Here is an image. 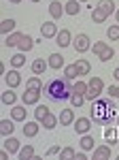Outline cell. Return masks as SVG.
Returning <instances> with one entry per match:
<instances>
[{"label":"cell","mask_w":119,"mask_h":160,"mask_svg":"<svg viewBox=\"0 0 119 160\" xmlns=\"http://www.w3.org/2000/svg\"><path fill=\"white\" fill-rule=\"evenodd\" d=\"M115 19H117V24H119V9L115 11Z\"/></svg>","instance_id":"46"},{"label":"cell","mask_w":119,"mask_h":160,"mask_svg":"<svg viewBox=\"0 0 119 160\" xmlns=\"http://www.w3.org/2000/svg\"><path fill=\"white\" fill-rule=\"evenodd\" d=\"M43 94H45L49 100H55V102L70 100V96H72V83L66 79V77H62V79H51L47 86L43 88Z\"/></svg>","instance_id":"1"},{"label":"cell","mask_w":119,"mask_h":160,"mask_svg":"<svg viewBox=\"0 0 119 160\" xmlns=\"http://www.w3.org/2000/svg\"><path fill=\"white\" fill-rule=\"evenodd\" d=\"M24 64H26V53L24 51H17V53L11 58V66L13 68H21Z\"/></svg>","instance_id":"27"},{"label":"cell","mask_w":119,"mask_h":160,"mask_svg":"<svg viewBox=\"0 0 119 160\" xmlns=\"http://www.w3.org/2000/svg\"><path fill=\"white\" fill-rule=\"evenodd\" d=\"M0 160H9V152H7V149L0 152Z\"/></svg>","instance_id":"42"},{"label":"cell","mask_w":119,"mask_h":160,"mask_svg":"<svg viewBox=\"0 0 119 160\" xmlns=\"http://www.w3.org/2000/svg\"><path fill=\"white\" fill-rule=\"evenodd\" d=\"M0 32H2V34L15 32V19H2V22H0Z\"/></svg>","instance_id":"26"},{"label":"cell","mask_w":119,"mask_h":160,"mask_svg":"<svg viewBox=\"0 0 119 160\" xmlns=\"http://www.w3.org/2000/svg\"><path fill=\"white\" fill-rule=\"evenodd\" d=\"M58 122H60V118H55V115H53V113H49L47 118H45V120H43V122H40V126H43V128H45V130H53V128H55V126H58Z\"/></svg>","instance_id":"24"},{"label":"cell","mask_w":119,"mask_h":160,"mask_svg":"<svg viewBox=\"0 0 119 160\" xmlns=\"http://www.w3.org/2000/svg\"><path fill=\"white\" fill-rule=\"evenodd\" d=\"M0 100H2V105H15L17 102V94H15V90H7V92H2V96H0Z\"/></svg>","instance_id":"20"},{"label":"cell","mask_w":119,"mask_h":160,"mask_svg":"<svg viewBox=\"0 0 119 160\" xmlns=\"http://www.w3.org/2000/svg\"><path fill=\"white\" fill-rule=\"evenodd\" d=\"M9 2H13V4H19V2H21V0H9Z\"/></svg>","instance_id":"47"},{"label":"cell","mask_w":119,"mask_h":160,"mask_svg":"<svg viewBox=\"0 0 119 160\" xmlns=\"http://www.w3.org/2000/svg\"><path fill=\"white\" fill-rule=\"evenodd\" d=\"M21 34H24V32H17V30H15V32H11V34H7V38H4V45H7V47H17V45H19V38H21Z\"/></svg>","instance_id":"22"},{"label":"cell","mask_w":119,"mask_h":160,"mask_svg":"<svg viewBox=\"0 0 119 160\" xmlns=\"http://www.w3.org/2000/svg\"><path fill=\"white\" fill-rule=\"evenodd\" d=\"M49 113H51V111H49V107H47V105H38V107L34 109V120H38V122H43V120L47 118Z\"/></svg>","instance_id":"28"},{"label":"cell","mask_w":119,"mask_h":160,"mask_svg":"<svg viewBox=\"0 0 119 160\" xmlns=\"http://www.w3.org/2000/svg\"><path fill=\"white\" fill-rule=\"evenodd\" d=\"M104 139H107V145H111V148H113L115 143H119L115 128H107V130H104Z\"/></svg>","instance_id":"29"},{"label":"cell","mask_w":119,"mask_h":160,"mask_svg":"<svg viewBox=\"0 0 119 160\" xmlns=\"http://www.w3.org/2000/svg\"><path fill=\"white\" fill-rule=\"evenodd\" d=\"M108 15L104 11H102V9H98V7H96L94 11H92V19H94L96 24H102V22H104V19H107Z\"/></svg>","instance_id":"33"},{"label":"cell","mask_w":119,"mask_h":160,"mask_svg":"<svg viewBox=\"0 0 119 160\" xmlns=\"http://www.w3.org/2000/svg\"><path fill=\"white\" fill-rule=\"evenodd\" d=\"M40 34H43V38H55L58 37V26H55V22H45V24L40 26Z\"/></svg>","instance_id":"6"},{"label":"cell","mask_w":119,"mask_h":160,"mask_svg":"<svg viewBox=\"0 0 119 160\" xmlns=\"http://www.w3.org/2000/svg\"><path fill=\"white\" fill-rule=\"evenodd\" d=\"M72 47H74V51H79V53H85V51H89V47H92V41H89L87 34H77L74 41H72Z\"/></svg>","instance_id":"3"},{"label":"cell","mask_w":119,"mask_h":160,"mask_svg":"<svg viewBox=\"0 0 119 160\" xmlns=\"http://www.w3.org/2000/svg\"><path fill=\"white\" fill-rule=\"evenodd\" d=\"M98 9H102L108 17H111V15H115V11H117V7H115V2H113V0H100Z\"/></svg>","instance_id":"21"},{"label":"cell","mask_w":119,"mask_h":160,"mask_svg":"<svg viewBox=\"0 0 119 160\" xmlns=\"http://www.w3.org/2000/svg\"><path fill=\"white\" fill-rule=\"evenodd\" d=\"M64 13H66V9H64V4H62L60 0H51V2H49V15H51L53 19H60Z\"/></svg>","instance_id":"9"},{"label":"cell","mask_w":119,"mask_h":160,"mask_svg":"<svg viewBox=\"0 0 119 160\" xmlns=\"http://www.w3.org/2000/svg\"><path fill=\"white\" fill-rule=\"evenodd\" d=\"M113 77H115V81H119V66L115 68V71H113Z\"/></svg>","instance_id":"44"},{"label":"cell","mask_w":119,"mask_h":160,"mask_svg":"<svg viewBox=\"0 0 119 160\" xmlns=\"http://www.w3.org/2000/svg\"><path fill=\"white\" fill-rule=\"evenodd\" d=\"M74 126V132L77 135H87L89 128H92V120L89 118H77V122L72 124Z\"/></svg>","instance_id":"5"},{"label":"cell","mask_w":119,"mask_h":160,"mask_svg":"<svg viewBox=\"0 0 119 160\" xmlns=\"http://www.w3.org/2000/svg\"><path fill=\"white\" fill-rule=\"evenodd\" d=\"M30 66H32V73H34L36 77H38V75H43V73H45V71L49 68V60H43V58H36V60L32 62Z\"/></svg>","instance_id":"15"},{"label":"cell","mask_w":119,"mask_h":160,"mask_svg":"<svg viewBox=\"0 0 119 160\" xmlns=\"http://www.w3.org/2000/svg\"><path fill=\"white\" fill-rule=\"evenodd\" d=\"M40 130V122L32 120V122H24V137H36Z\"/></svg>","instance_id":"11"},{"label":"cell","mask_w":119,"mask_h":160,"mask_svg":"<svg viewBox=\"0 0 119 160\" xmlns=\"http://www.w3.org/2000/svg\"><path fill=\"white\" fill-rule=\"evenodd\" d=\"M60 124L62 126H72L74 124V113H72V109H64L60 113Z\"/></svg>","instance_id":"19"},{"label":"cell","mask_w":119,"mask_h":160,"mask_svg":"<svg viewBox=\"0 0 119 160\" xmlns=\"http://www.w3.org/2000/svg\"><path fill=\"white\" fill-rule=\"evenodd\" d=\"M77 68H79V75H89V68H92V66H89L87 60H79L77 62Z\"/></svg>","instance_id":"35"},{"label":"cell","mask_w":119,"mask_h":160,"mask_svg":"<svg viewBox=\"0 0 119 160\" xmlns=\"http://www.w3.org/2000/svg\"><path fill=\"white\" fill-rule=\"evenodd\" d=\"M74 160H89V158H87L85 154H77V156H74Z\"/></svg>","instance_id":"43"},{"label":"cell","mask_w":119,"mask_h":160,"mask_svg":"<svg viewBox=\"0 0 119 160\" xmlns=\"http://www.w3.org/2000/svg\"><path fill=\"white\" fill-rule=\"evenodd\" d=\"M34 47V38L30 37V34H21V38H19V45H17V49L24 51V53H28V51Z\"/></svg>","instance_id":"16"},{"label":"cell","mask_w":119,"mask_h":160,"mask_svg":"<svg viewBox=\"0 0 119 160\" xmlns=\"http://www.w3.org/2000/svg\"><path fill=\"white\" fill-rule=\"evenodd\" d=\"M87 94H85V100H92L94 102L96 98H100V94H102V90H104V83H102V79L100 77H92L89 81H87Z\"/></svg>","instance_id":"2"},{"label":"cell","mask_w":119,"mask_h":160,"mask_svg":"<svg viewBox=\"0 0 119 160\" xmlns=\"http://www.w3.org/2000/svg\"><path fill=\"white\" fill-rule=\"evenodd\" d=\"M108 158H111V145L94 148V156H92V160H108Z\"/></svg>","instance_id":"14"},{"label":"cell","mask_w":119,"mask_h":160,"mask_svg":"<svg viewBox=\"0 0 119 160\" xmlns=\"http://www.w3.org/2000/svg\"><path fill=\"white\" fill-rule=\"evenodd\" d=\"M83 100H85L83 94H74V92H72V96H70V105H72V107H81Z\"/></svg>","instance_id":"37"},{"label":"cell","mask_w":119,"mask_h":160,"mask_svg":"<svg viewBox=\"0 0 119 160\" xmlns=\"http://www.w3.org/2000/svg\"><path fill=\"white\" fill-rule=\"evenodd\" d=\"M117 90H119V86H108V96H117Z\"/></svg>","instance_id":"41"},{"label":"cell","mask_w":119,"mask_h":160,"mask_svg":"<svg viewBox=\"0 0 119 160\" xmlns=\"http://www.w3.org/2000/svg\"><path fill=\"white\" fill-rule=\"evenodd\" d=\"M49 68H55V71L64 68V56L62 53H51L49 56Z\"/></svg>","instance_id":"18"},{"label":"cell","mask_w":119,"mask_h":160,"mask_svg":"<svg viewBox=\"0 0 119 160\" xmlns=\"http://www.w3.org/2000/svg\"><path fill=\"white\" fill-rule=\"evenodd\" d=\"M30 160H43V158H40L38 154H34V156H32V158H30Z\"/></svg>","instance_id":"45"},{"label":"cell","mask_w":119,"mask_h":160,"mask_svg":"<svg viewBox=\"0 0 119 160\" xmlns=\"http://www.w3.org/2000/svg\"><path fill=\"white\" fill-rule=\"evenodd\" d=\"M30 2H40V0H30Z\"/></svg>","instance_id":"48"},{"label":"cell","mask_w":119,"mask_h":160,"mask_svg":"<svg viewBox=\"0 0 119 160\" xmlns=\"http://www.w3.org/2000/svg\"><path fill=\"white\" fill-rule=\"evenodd\" d=\"M81 2H85V0H81Z\"/></svg>","instance_id":"51"},{"label":"cell","mask_w":119,"mask_h":160,"mask_svg":"<svg viewBox=\"0 0 119 160\" xmlns=\"http://www.w3.org/2000/svg\"><path fill=\"white\" fill-rule=\"evenodd\" d=\"M87 83H85V81H81V79H77V83H72V92H74V94H87Z\"/></svg>","instance_id":"32"},{"label":"cell","mask_w":119,"mask_h":160,"mask_svg":"<svg viewBox=\"0 0 119 160\" xmlns=\"http://www.w3.org/2000/svg\"><path fill=\"white\" fill-rule=\"evenodd\" d=\"M26 88H30V90H40V92H43V81H40L38 77H32V79L26 81Z\"/></svg>","instance_id":"34"},{"label":"cell","mask_w":119,"mask_h":160,"mask_svg":"<svg viewBox=\"0 0 119 160\" xmlns=\"http://www.w3.org/2000/svg\"><path fill=\"white\" fill-rule=\"evenodd\" d=\"M13 130H15V120H9V118L7 120H0V135L4 137V139L11 137Z\"/></svg>","instance_id":"13"},{"label":"cell","mask_w":119,"mask_h":160,"mask_svg":"<svg viewBox=\"0 0 119 160\" xmlns=\"http://www.w3.org/2000/svg\"><path fill=\"white\" fill-rule=\"evenodd\" d=\"M113 56H115V51H113V49H111V47H108V45H107V49L102 51V53H100L98 58H100V62H108V60H111V58H113Z\"/></svg>","instance_id":"38"},{"label":"cell","mask_w":119,"mask_h":160,"mask_svg":"<svg viewBox=\"0 0 119 160\" xmlns=\"http://www.w3.org/2000/svg\"><path fill=\"white\" fill-rule=\"evenodd\" d=\"M74 148H70V145H66V148H62V152H60V160H74Z\"/></svg>","instance_id":"31"},{"label":"cell","mask_w":119,"mask_h":160,"mask_svg":"<svg viewBox=\"0 0 119 160\" xmlns=\"http://www.w3.org/2000/svg\"><path fill=\"white\" fill-rule=\"evenodd\" d=\"M107 37L111 38V41H119V24H115V26H111L107 30Z\"/></svg>","instance_id":"36"},{"label":"cell","mask_w":119,"mask_h":160,"mask_svg":"<svg viewBox=\"0 0 119 160\" xmlns=\"http://www.w3.org/2000/svg\"><path fill=\"white\" fill-rule=\"evenodd\" d=\"M117 98H119V90H117Z\"/></svg>","instance_id":"49"},{"label":"cell","mask_w":119,"mask_h":160,"mask_svg":"<svg viewBox=\"0 0 119 160\" xmlns=\"http://www.w3.org/2000/svg\"><path fill=\"white\" fill-rule=\"evenodd\" d=\"M104 49H107V43H104V41H96L94 43V53L96 56H100Z\"/></svg>","instance_id":"39"},{"label":"cell","mask_w":119,"mask_h":160,"mask_svg":"<svg viewBox=\"0 0 119 160\" xmlns=\"http://www.w3.org/2000/svg\"><path fill=\"white\" fill-rule=\"evenodd\" d=\"M64 77H66L68 81H74V79L79 77V68H77V62H74V64H68V66H64Z\"/></svg>","instance_id":"23"},{"label":"cell","mask_w":119,"mask_h":160,"mask_svg":"<svg viewBox=\"0 0 119 160\" xmlns=\"http://www.w3.org/2000/svg\"><path fill=\"white\" fill-rule=\"evenodd\" d=\"M115 160H119V156H117V158H115Z\"/></svg>","instance_id":"50"},{"label":"cell","mask_w":119,"mask_h":160,"mask_svg":"<svg viewBox=\"0 0 119 160\" xmlns=\"http://www.w3.org/2000/svg\"><path fill=\"white\" fill-rule=\"evenodd\" d=\"M2 149H7L9 154H19L21 145H19V141H17L15 137H7V139H4V145H2Z\"/></svg>","instance_id":"12"},{"label":"cell","mask_w":119,"mask_h":160,"mask_svg":"<svg viewBox=\"0 0 119 160\" xmlns=\"http://www.w3.org/2000/svg\"><path fill=\"white\" fill-rule=\"evenodd\" d=\"M26 118H28L26 105H13L11 107V120H15V122H26Z\"/></svg>","instance_id":"8"},{"label":"cell","mask_w":119,"mask_h":160,"mask_svg":"<svg viewBox=\"0 0 119 160\" xmlns=\"http://www.w3.org/2000/svg\"><path fill=\"white\" fill-rule=\"evenodd\" d=\"M64 9H66V15L77 17V15L81 13V4H79V0H68V2L64 4Z\"/></svg>","instance_id":"17"},{"label":"cell","mask_w":119,"mask_h":160,"mask_svg":"<svg viewBox=\"0 0 119 160\" xmlns=\"http://www.w3.org/2000/svg\"><path fill=\"white\" fill-rule=\"evenodd\" d=\"M40 98V90H30V88H26V92L21 94V100L26 102V107L28 105H36Z\"/></svg>","instance_id":"7"},{"label":"cell","mask_w":119,"mask_h":160,"mask_svg":"<svg viewBox=\"0 0 119 160\" xmlns=\"http://www.w3.org/2000/svg\"><path fill=\"white\" fill-rule=\"evenodd\" d=\"M79 145H81V149H83V152H92V149L96 148V145H94V137L83 135V137H81V141H79Z\"/></svg>","instance_id":"25"},{"label":"cell","mask_w":119,"mask_h":160,"mask_svg":"<svg viewBox=\"0 0 119 160\" xmlns=\"http://www.w3.org/2000/svg\"><path fill=\"white\" fill-rule=\"evenodd\" d=\"M4 83L11 88V90H15V88L21 83V75H19V71H17V68H11L9 73H4Z\"/></svg>","instance_id":"4"},{"label":"cell","mask_w":119,"mask_h":160,"mask_svg":"<svg viewBox=\"0 0 119 160\" xmlns=\"http://www.w3.org/2000/svg\"><path fill=\"white\" fill-rule=\"evenodd\" d=\"M32 156H34V148H32V145L21 148V149H19V154H17V158H19V160H30Z\"/></svg>","instance_id":"30"},{"label":"cell","mask_w":119,"mask_h":160,"mask_svg":"<svg viewBox=\"0 0 119 160\" xmlns=\"http://www.w3.org/2000/svg\"><path fill=\"white\" fill-rule=\"evenodd\" d=\"M55 43H58V47H68L72 43V34H70V30H60L58 32V37H55Z\"/></svg>","instance_id":"10"},{"label":"cell","mask_w":119,"mask_h":160,"mask_svg":"<svg viewBox=\"0 0 119 160\" xmlns=\"http://www.w3.org/2000/svg\"><path fill=\"white\" fill-rule=\"evenodd\" d=\"M62 149H60V145H53V148H49V152H47V156H55V154H60Z\"/></svg>","instance_id":"40"}]
</instances>
